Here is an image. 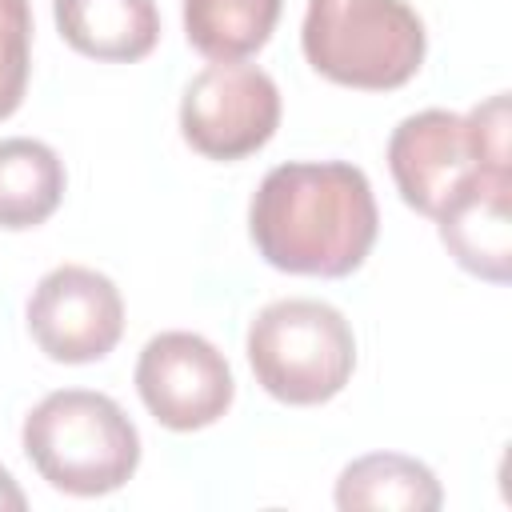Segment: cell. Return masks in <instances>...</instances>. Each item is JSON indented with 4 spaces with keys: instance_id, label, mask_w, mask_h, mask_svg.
Instances as JSON below:
<instances>
[{
    "instance_id": "cell-2",
    "label": "cell",
    "mask_w": 512,
    "mask_h": 512,
    "mask_svg": "<svg viewBox=\"0 0 512 512\" xmlns=\"http://www.w3.org/2000/svg\"><path fill=\"white\" fill-rule=\"evenodd\" d=\"M24 456L68 496H108L124 488L140 468V432L128 412L92 388L48 392L20 428Z\"/></svg>"
},
{
    "instance_id": "cell-8",
    "label": "cell",
    "mask_w": 512,
    "mask_h": 512,
    "mask_svg": "<svg viewBox=\"0 0 512 512\" xmlns=\"http://www.w3.org/2000/svg\"><path fill=\"white\" fill-rule=\"evenodd\" d=\"M136 392L144 408L172 432H200L216 424L236 396L224 352L200 332H160L140 348Z\"/></svg>"
},
{
    "instance_id": "cell-15",
    "label": "cell",
    "mask_w": 512,
    "mask_h": 512,
    "mask_svg": "<svg viewBox=\"0 0 512 512\" xmlns=\"http://www.w3.org/2000/svg\"><path fill=\"white\" fill-rule=\"evenodd\" d=\"M28 508V496L20 492V484L12 480V472L0 464V512H24Z\"/></svg>"
},
{
    "instance_id": "cell-1",
    "label": "cell",
    "mask_w": 512,
    "mask_h": 512,
    "mask_svg": "<svg viewBox=\"0 0 512 512\" xmlns=\"http://www.w3.org/2000/svg\"><path fill=\"white\" fill-rule=\"evenodd\" d=\"M376 232L380 212L372 184L348 160L276 164L248 204L256 252L292 276H352L368 260Z\"/></svg>"
},
{
    "instance_id": "cell-12",
    "label": "cell",
    "mask_w": 512,
    "mask_h": 512,
    "mask_svg": "<svg viewBox=\"0 0 512 512\" xmlns=\"http://www.w3.org/2000/svg\"><path fill=\"white\" fill-rule=\"evenodd\" d=\"M68 176L56 148L32 136L0 140V228L28 232L40 228L64 200Z\"/></svg>"
},
{
    "instance_id": "cell-5",
    "label": "cell",
    "mask_w": 512,
    "mask_h": 512,
    "mask_svg": "<svg viewBox=\"0 0 512 512\" xmlns=\"http://www.w3.org/2000/svg\"><path fill=\"white\" fill-rule=\"evenodd\" d=\"M280 128L276 80L244 60L200 68L180 96V136L208 160H244Z\"/></svg>"
},
{
    "instance_id": "cell-4",
    "label": "cell",
    "mask_w": 512,
    "mask_h": 512,
    "mask_svg": "<svg viewBox=\"0 0 512 512\" xmlns=\"http://www.w3.org/2000/svg\"><path fill=\"white\" fill-rule=\"evenodd\" d=\"M248 364L256 384L292 408L328 404L356 372V336L340 308L288 296L264 304L248 324Z\"/></svg>"
},
{
    "instance_id": "cell-10",
    "label": "cell",
    "mask_w": 512,
    "mask_h": 512,
    "mask_svg": "<svg viewBox=\"0 0 512 512\" xmlns=\"http://www.w3.org/2000/svg\"><path fill=\"white\" fill-rule=\"evenodd\" d=\"M56 32L88 60L132 64L160 40L156 0H52Z\"/></svg>"
},
{
    "instance_id": "cell-13",
    "label": "cell",
    "mask_w": 512,
    "mask_h": 512,
    "mask_svg": "<svg viewBox=\"0 0 512 512\" xmlns=\"http://www.w3.org/2000/svg\"><path fill=\"white\" fill-rule=\"evenodd\" d=\"M284 0H184V36L212 64L256 56L280 20Z\"/></svg>"
},
{
    "instance_id": "cell-11",
    "label": "cell",
    "mask_w": 512,
    "mask_h": 512,
    "mask_svg": "<svg viewBox=\"0 0 512 512\" xmlns=\"http://www.w3.org/2000/svg\"><path fill=\"white\" fill-rule=\"evenodd\" d=\"M444 504L436 472L404 452H368L336 476V508L344 512H436Z\"/></svg>"
},
{
    "instance_id": "cell-3",
    "label": "cell",
    "mask_w": 512,
    "mask_h": 512,
    "mask_svg": "<svg viewBox=\"0 0 512 512\" xmlns=\"http://www.w3.org/2000/svg\"><path fill=\"white\" fill-rule=\"evenodd\" d=\"M300 48L340 88L392 92L420 72L428 36L408 0H308Z\"/></svg>"
},
{
    "instance_id": "cell-14",
    "label": "cell",
    "mask_w": 512,
    "mask_h": 512,
    "mask_svg": "<svg viewBox=\"0 0 512 512\" xmlns=\"http://www.w3.org/2000/svg\"><path fill=\"white\" fill-rule=\"evenodd\" d=\"M32 72V8L28 0H0V120H8L28 92Z\"/></svg>"
},
{
    "instance_id": "cell-7",
    "label": "cell",
    "mask_w": 512,
    "mask_h": 512,
    "mask_svg": "<svg viewBox=\"0 0 512 512\" xmlns=\"http://www.w3.org/2000/svg\"><path fill=\"white\" fill-rule=\"evenodd\" d=\"M28 332L56 364H96L124 336V296L104 272L60 264L28 296Z\"/></svg>"
},
{
    "instance_id": "cell-9",
    "label": "cell",
    "mask_w": 512,
    "mask_h": 512,
    "mask_svg": "<svg viewBox=\"0 0 512 512\" xmlns=\"http://www.w3.org/2000/svg\"><path fill=\"white\" fill-rule=\"evenodd\" d=\"M448 256L488 280H512V172H480L452 204L436 216Z\"/></svg>"
},
{
    "instance_id": "cell-6",
    "label": "cell",
    "mask_w": 512,
    "mask_h": 512,
    "mask_svg": "<svg viewBox=\"0 0 512 512\" xmlns=\"http://www.w3.org/2000/svg\"><path fill=\"white\" fill-rule=\"evenodd\" d=\"M388 168L400 200L432 220L480 172H504L484 160L472 120L448 108H424L404 116L388 136Z\"/></svg>"
}]
</instances>
